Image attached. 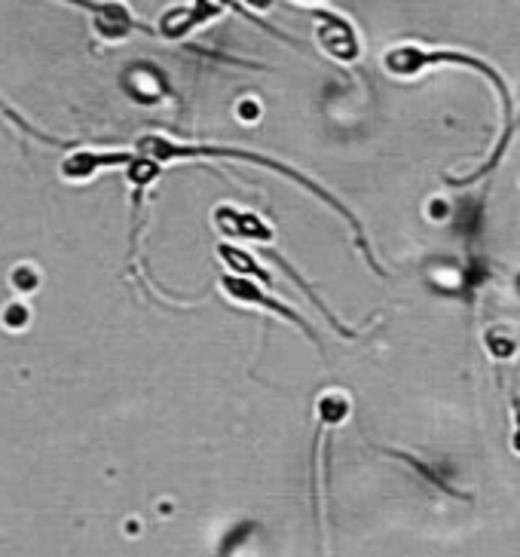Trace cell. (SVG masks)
Masks as SVG:
<instances>
[{
	"label": "cell",
	"instance_id": "6da1fadb",
	"mask_svg": "<svg viewBox=\"0 0 520 557\" xmlns=\"http://www.w3.org/2000/svg\"><path fill=\"white\" fill-rule=\"evenodd\" d=\"M138 153H145L150 160H157V163H172V160H239V163H255L263 165V169H273L278 172L282 178L294 181V184H300L304 190H309L315 199H322L331 212H337L349 224L352 230V239H356V246L364 251V258L371 261L376 273H383V267L376 263L374 258V248L368 246V239H364V227L356 221V214L349 212L346 206H343L341 199L331 197L325 187H319L315 181L307 178L304 172H297L292 165L278 163V160H270V157H263V153H255V150H239V148H212V145H181V141H172V138H165V135H145L141 141H138Z\"/></svg>",
	"mask_w": 520,
	"mask_h": 557
},
{
	"label": "cell",
	"instance_id": "7a4b0ae2",
	"mask_svg": "<svg viewBox=\"0 0 520 557\" xmlns=\"http://www.w3.org/2000/svg\"><path fill=\"white\" fill-rule=\"evenodd\" d=\"M435 65H462V67H474L478 74H484L490 83H493V89L499 92V99H503V116H505V129L503 138H499V148L490 153V163L484 169H478L472 178H481V175H487L493 165L503 160L505 148H508V141H511V135L518 129V123H515V101H511V89H508V83L505 77L487 62H481V59H474L469 52H459V50H425V47H417V44H405V47H392L386 55H383V67H386V74L389 77H398V81H407V77H413V74H420L425 67H435ZM466 181H459V184H466Z\"/></svg>",
	"mask_w": 520,
	"mask_h": 557
},
{
	"label": "cell",
	"instance_id": "3957f363",
	"mask_svg": "<svg viewBox=\"0 0 520 557\" xmlns=\"http://www.w3.org/2000/svg\"><path fill=\"white\" fill-rule=\"evenodd\" d=\"M263 285H267V282H260V278L255 276H243V273L221 278V292H224V297H227L230 304H236V307H260V310L273 312V315H278V319H285V322L297 325V329L307 334L309 341H315V331H312V325H309L307 319H304L297 310H292L288 304L276 300V297L270 295Z\"/></svg>",
	"mask_w": 520,
	"mask_h": 557
},
{
	"label": "cell",
	"instance_id": "277c9868",
	"mask_svg": "<svg viewBox=\"0 0 520 557\" xmlns=\"http://www.w3.org/2000/svg\"><path fill=\"white\" fill-rule=\"evenodd\" d=\"M315 40L319 50L325 52V59L337 62V65H356L361 59V37H358L356 25L341 13H319L315 18Z\"/></svg>",
	"mask_w": 520,
	"mask_h": 557
},
{
	"label": "cell",
	"instance_id": "5b68a950",
	"mask_svg": "<svg viewBox=\"0 0 520 557\" xmlns=\"http://www.w3.org/2000/svg\"><path fill=\"white\" fill-rule=\"evenodd\" d=\"M218 233H224L227 239H245V243H273V227L260 218L258 212L236 209V206H218L212 214Z\"/></svg>",
	"mask_w": 520,
	"mask_h": 557
},
{
	"label": "cell",
	"instance_id": "8992f818",
	"mask_svg": "<svg viewBox=\"0 0 520 557\" xmlns=\"http://www.w3.org/2000/svg\"><path fill=\"white\" fill-rule=\"evenodd\" d=\"M135 157L132 153H96V150H81L74 157H67L62 163V178L71 184H83V181H92L101 169H111V165H129Z\"/></svg>",
	"mask_w": 520,
	"mask_h": 557
},
{
	"label": "cell",
	"instance_id": "52a82bcc",
	"mask_svg": "<svg viewBox=\"0 0 520 557\" xmlns=\"http://www.w3.org/2000/svg\"><path fill=\"white\" fill-rule=\"evenodd\" d=\"M13 282H16L18 292H34L40 285V276L34 273L32 267H18L16 273H13Z\"/></svg>",
	"mask_w": 520,
	"mask_h": 557
},
{
	"label": "cell",
	"instance_id": "ba28073f",
	"mask_svg": "<svg viewBox=\"0 0 520 557\" xmlns=\"http://www.w3.org/2000/svg\"><path fill=\"white\" fill-rule=\"evenodd\" d=\"M3 322H7L10 329H25V325H28V307H22V304H13V307H7V315H3Z\"/></svg>",
	"mask_w": 520,
	"mask_h": 557
},
{
	"label": "cell",
	"instance_id": "9c48e42d",
	"mask_svg": "<svg viewBox=\"0 0 520 557\" xmlns=\"http://www.w3.org/2000/svg\"><path fill=\"white\" fill-rule=\"evenodd\" d=\"M239 120H243V123H258L260 120L258 101H243V104H239Z\"/></svg>",
	"mask_w": 520,
	"mask_h": 557
},
{
	"label": "cell",
	"instance_id": "30bf717a",
	"mask_svg": "<svg viewBox=\"0 0 520 557\" xmlns=\"http://www.w3.org/2000/svg\"><path fill=\"white\" fill-rule=\"evenodd\" d=\"M243 7L248 10V13H255V16H258V13H263V10H270V7H273V0H243Z\"/></svg>",
	"mask_w": 520,
	"mask_h": 557
},
{
	"label": "cell",
	"instance_id": "8fae6325",
	"mask_svg": "<svg viewBox=\"0 0 520 557\" xmlns=\"http://www.w3.org/2000/svg\"><path fill=\"white\" fill-rule=\"evenodd\" d=\"M292 3H300V7H322L327 0H292Z\"/></svg>",
	"mask_w": 520,
	"mask_h": 557
}]
</instances>
